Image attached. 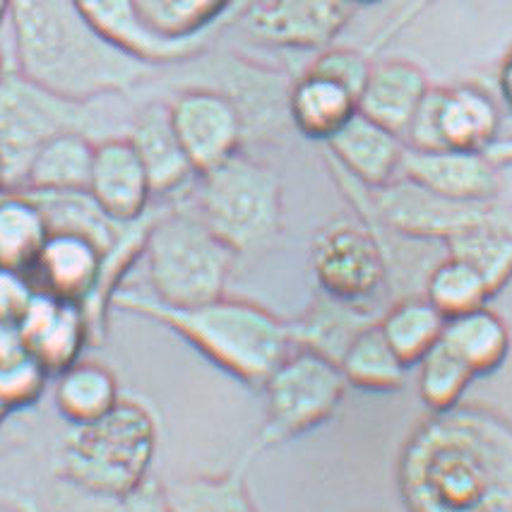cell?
I'll use <instances>...</instances> for the list:
<instances>
[{
	"instance_id": "obj_38",
	"label": "cell",
	"mask_w": 512,
	"mask_h": 512,
	"mask_svg": "<svg viewBox=\"0 0 512 512\" xmlns=\"http://www.w3.org/2000/svg\"><path fill=\"white\" fill-rule=\"evenodd\" d=\"M371 68L373 63L361 51L337 46V49H327L320 53L308 70L315 75L330 77V80L339 82V85L347 87L359 99L361 89L366 85L368 75H371Z\"/></svg>"
},
{
	"instance_id": "obj_16",
	"label": "cell",
	"mask_w": 512,
	"mask_h": 512,
	"mask_svg": "<svg viewBox=\"0 0 512 512\" xmlns=\"http://www.w3.org/2000/svg\"><path fill=\"white\" fill-rule=\"evenodd\" d=\"M351 0H250L248 27L289 46H318L347 25Z\"/></svg>"
},
{
	"instance_id": "obj_9",
	"label": "cell",
	"mask_w": 512,
	"mask_h": 512,
	"mask_svg": "<svg viewBox=\"0 0 512 512\" xmlns=\"http://www.w3.org/2000/svg\"><path fill=\"white\" fill-rule=\"evenodd\" d=\"M498 133L500 111L491 94L476 85H457L428 87L404 138L414 150L486 152Z\"/></svg>"
},
{
	"instance_id": "obj_11",
	"label": "cell",
	"mask_w": 512,
	"mask_h": 512,
	"mask_svg": "<svg viewBox=\"0 0 512 512\" xmlns=\"http://www.w3.org/2000/svg\"><path fill=\"white\" fill-rule=\"evenodd\" d=\"M373 210L385 226L397 234L421 241H448V238L486 222L498 212V202L450 200L397 176L388 186L371 190Z\"/></svg>"
},
{
	"instance_id": "obj_35",
	"label": "cell",
	"mask_w": 512,
	"mask_h": 512,
	"mask_svg": "<svg viewBox=\"0 0 512 512\" xmlns=\"http://www.w3.org/2000/svg\"><path fill=\"white\" fill-rule=\"evenodd\" d=\"M147 27L169 41L195 39L212 25L229 0H133Z\"/></svg>"
},
{
	"instance_id": "obj_30",
	"label": "cell",
	"mask_w": 512,
	"mask_h": 512,
	"mask_svg": "<svg viewBox=\"0 0 512 512\" xmlns=\"http://www.w3.org/2000/svg\"><path fill=\"white\" fill-rule=\"evenodd\" d=\"M49 234L44 212L32 195L13 190L0 195V270L29 275Z\"/></svg>"
},
{
	"instance_id": "obj_17",
	"label": "cell",
	"mask_w": 512,
	"mask_h": 512,
	"mask_svg": "<svg viewBox=\"0 0 512 512\" xmlns=\"http://www.w3.org/2000/svg\"><path fill=\"white\" fill-rule=\"evenodd\" d=\"M325 145L339 169L368 190L388 186L400 176L404 147H407L400 135L359 111Z\"/></svg>"
},
{
	"instance_id": "obj_44",
	"label": "cell",
	"mask_w": 512,
	"mask_h": 512,
	"mask_svg": "<svg viewBox=\"0 0 512 512\" xmlns=\"http://www.w3.org/2000/svg\"><path fill=\"white\" fill-rule=\"evenodd\" d=\"M3 75H5V65H3V56H0V80H3Z\"/></svg>"
},
{
	"instance_id": "obj_14",
	"label": "cell",
	"mask_w": 512,
	"mask_h": 512,
	"mask_svg": "<svg viewBox=\"0 0 512 512\" xmlns=\"http://www.w3.org/2000/svg\"><path fill=\"white\" fill-rule=\"evenodd\" d=\"M20 335L29 354L51 375L73 366L92 344L85 308L37 291L20 318Z\"/></svg>"
},
{
	"instance_id": "obj_32",
	"label": "cell",
	"mask_w": 512,
	"mask_h": 512,
	"mask_svg": "<svg viewBox=\"0 0 512 512\" xmlns=\"http://www.w3.org/2000/svg\"><path fill=\"white\" fill-rule=\"evenodd\" d=\"M37 200L44 212L49 231H65V234L85 236L94 246L109 250L123 234L128 224H118L97 205V200L87 190L75 193H27Z\"/></svg>"
},
{
	"instance_id": "obj_21",
	"label": "cell",
	"mask_w": 512,
	"mask_h": 512,
	"mask_svg": "<svg viewBox=\"0 0 512 512\" xmlns=\"http://www.w3.org/2000/svg\"><path fill=\"white\" fill-rule=\"evenodd\" d=\"M125 138L133 142L154 195L178 193L188 186L190 178L198 176L171 123L169 104L145 106L135 116Z\"/></svg>"
},
{
	"instance_id": "obj_18",
	"label": "cell",
	"mask_w": 512,
	"mask_h": 512,
	"mask_svg": "<svg viewBox=\"0 0 512 512\" xmlns=\"http://www.w3.org/2000/svg\"><path fill=\"white\" fill-rule=\"evenodd\" d=\"M101 260L104 250L89 238L51 231L27 277L41 294L82 306L97 287Z\"/></svg>"
},
{
	"instance_id": "obj_1",
	"label": "cell",
	"mask_w": 512,
	"mask_h": 512,
	"mask_svg": "<svg viewBox=\"0 0 512 512\" xmlns=\"http://www.w3.org/2000/svg\"><path fill=\"white\" fill-rule=\"evenodd\" d=\"M397 486L409 512H512V426L452 407L404 445Z\"/></svg>"
},
{
	"instance_id": "obj_40",
	"label": "cell",
	"mask_w": 512,
	"mask_h": 512,
	"mask_svg": "<svg viewBox=\"0 0 512 512\" xmlns=\"http://www.w3.org/2000/svg\"><path fill=\"white\" fill-rule=\"evenodd\" d=\"M498 89H500V97H503V101H505V106H508L512 113V46H510V51L503 56V61H500Z\"/></svg>"
},
{
	"instance_id": "obj_45",
	"label": "cell",
	"mask_w": 512,
	"mask_h": 512,
	"mask_svg": "<svg viewBox=\"0 0 512 512\" xmlns=\"http://www.w3.org/2000/svg\"><path fill=\"white\" fill-rule=\"evenodd\" d=\"M5 416H10V414L5 412V409H0V424H3V421H5Z\"/></svg>"
},
{
	"instance_id": "obj_46",
	"label": "cell",
	"mask_w": 512,
	"mask_h": 512,
	"mask_svg": "<svg viewBox=\"0 0 512 512\" xmlns=\"http://www.w3.org/2000/svg\"><path fill=\"white\" fill-rule=\"evenodd\" d=\"M351 3H373V0H351Z\"/></svg>"
},
{
	"instance_id": "obj_10",
	"label": "cell",
	"mask_w": 512,
	"mask_h": 512,
	"mask_svg": "<svg viewBox=\"0 0 512 512\" xmlns=\"http://www.w3.org/2000/svg\"><path fill=\"white\" fill-rule=\"evenodd\" d=\"M311 265L325 296L359 306H366L388 279V260L371 226L344 217L318 231Z\"/></svg>"
},
{
	"instance_id": "obj_24",
	"label": "cell",
	"mask_w": 512,
	"mask_h": 512,
	"mask_svg": "<svg viewBox=\"0 0 512 512\" xmlns=\"http://www.w3.org/2000/svg\"><path fill=\"white\" fill-rule=\"evenodd\" d=\"M97 142L80 130L56 135L39 147L20 193H75L89 188Z\"/></svg>"
},
{
	"instance_id": "obj_19",
	"label": "cell",
	"mask_w": 512,
	"mask_h": 512,
	"mask_svg": "<svg viewBox=\"0 0 512 512\" xmlns=\"http://www.w3.org/2000/svg\"><path fill=\"white\" fill-rule=\"evenodd\" d=\"M0 508L10 512H171L164 484L152 476L135 491L116 498L80 491L56 476L39 496L20 488H0Z\"/></svg>"
},
{
	"instance_id": "obj_4",
	"label": "cell",
	"mask_w": 512,
	"mask_h": 512,
	"mask_svg": "<svg viewBox=\"0 0 512 512\" xmlns=\"http://www.w3.org/2000/svg\"><path fill=\"white\" fill-rule=\"evenodd\" d=\"M159 424L145 402L121 397L97 421L68 426L53 476L94 496H125L150 479Z\"/></svg>"
},
{
	"instance_id": "obj_28",
	"label": "cell",
	"mask_w": 512,
	"mask_h": 512,
	"mask_svg": "<svg viewBox=\"0 0 512 512\" xmlns=\"http://www.w3.org/2000/svg\"><path fill=\"white\" fill-rule=\"evenodd\" d=\"M445 246L452 258L472 265L496 296L512 279V210L500 205L491 219L448 238Z\"/></svg>"
},
{
	"instance_id": "obj_13",
	"label": "cell",
	"mask_w": 512,
	"mask_h": 512,
	"mask_svg": "<svg viewBox=\"0 0 512 512\" xmlns=\"http://www.w3.org/2000/svg\"><path fill=\"white\" fill-rule=\"evenodd\" d=\"M400 176L450 200L488 202L500 193L498 166L486 152L404 147Z\"/></svg>"
},
{
	"instance_id": "obj_27",
	"label": "cell",
	"mask_w": 512,
	"mask_h": 512,
	"mask_svg": "<svg viewBox=\"0 0 512 512\" xmlns=\"http://www.w3.org/2000/svg\"><path fill=\"white\" fill-rule=\"evenodd\" d=\"M440 342L474 373V378L496 373L510 354L508 325L486 306L445 320Z\"/></svg>"
},
{
	"instance_id": "obj_25",
	"label": "cell",
	"mask_w": 512,
	"mask_h": 512,
	"mask_svg": "<svg viewBox=\"0 0 512 512\" xmlns=\"http://www.w3.org/2000/svg\"><path fill=\"white\" fill-rule=\"evenodd\" d=\"M359 111V99L330 77L306 70L289 92V116L308 140L327 142Z\"/></svg>"
},
{
	"instance_id": "obj_22",
	"label": "cell",
	"mask_w": 512,
	"mask_h": 512,
	"mask_svg": "<svg viewBox=\"0 0 512 512\" xmlns=\"http://www.w3.org/2000/svg\"><path fill=\"white\" fill-rule=\"evenodd\" d=\"M82 13L97 32L109 44L140 58L145 63L174 61L193 53L195 39L169 41L157 37L150 27L142 22L133 0H77Z\"/></svg>"
},
{
	"instance_id": "obj_6",
	"label": "cell",
	"mask_w": 512,
	"mask_h": 512,
	"mask_svg": "<svg viewBox=\"0 0 512 512\" xmlns=\"http://www.w3.org/2000/svg\"><path fill=\"white\" fill-rule=\"evenodd\" d=\"M195 212L236 255L267 246L282 229V178L248 154L198 174Z\"/></svg>"
},
{
	"instance_id": "obj_3",
	"label": "cell",
	"mask_w": 512,
	"mask_h": 512,
	"mask_svg": "<svg viewBox=\"0 0 512 512\" xmlns=\"http://www.w3.org/2000/svg\"><path fill=\"white\" fill-rule=\"evenodd\" d=\"M111 308L176 332L207 361L253 390L263 388L267 375L294 349L289 323L250 301L219 296L198 306H166L152 294L118 289Z\"/></svg>"
},
{
	"instance_id": "obj_36",
	"label": "cell",
	"mask_w": 512,
	"mask_h": 512,
	"mask_svg": "<svg viewBox=\"0 0 512 512\" xmlns=\"http://www.w3.org/2000/svg\"><path fill=\"white\" fill-rule=\"evenodd\" d=\"M419 395L431 412H448L457 407L474 373L452 351L438 342L419 363Z\"/></svg>"
},
{
	"instance_id": "obj_39",
	"label": "cell",
	"mask_w": 512,
	"mask_h": 512,
	"mask_svg": "<svg viewBox=\"0 0 512 512\" xmlns=\"http://www.w3.org/2000/svg\"><path fill=\"white\" fill-rule=\"evenodd\" d=\"M34 294H37V289L27 275L0 270V323H20Z\"/></svg>"
},
{
	"instance_id": "obj_26",
	"label": "cell",
	"mask_w": 512,
	"mask_h": 512,
	"mask_svg": "<svg viewBox=\"0 0 512 512\" xmlns=\"http://www.w3.org/2000/svg\"><path fill=\"white\" fill-rule=\"evenodd\" d=\"M255 460L250 450L224 474L190 476L164 484L171 512H258L248 491V467Z\"/></svg>"
},
{
	"instance_id": "obj_33",
	"label": "cell",
	"mask_w": 512,
	"mask_h": 512,
	"mask_svg": "<svg viewBox=\"0 0 512 512\" xmlns=\"http://www.w3.org/2000/svg\"><path fill=\"white\" fill-rule=\"evenodd\" d=\"M339 371H342L347 385H354L359 390L395 392L404 385L407 366L392 351L388 339L383 337L378 323H375L366 327L349 344L339 359Z\"/></svg>"
},
{
	"instance_id": "obj_20",
	"label": "cell",
	"mask_w": 512,
	"mask_h": 512,
	"mask_svg": "<svg viewBox=\"0 0 512 512\" xmlns=\"http://www.w3.org/2000/svg\"><path fill=\"white\" fill-rule=\"evenodd\" d=\"M428 75L421 65L404 58L373 63L371 75L359 94V113L404 140L416 109L424 101Z\"/></svg>"
},
{
	"instance_id": "obj_23",
	"label": "cell",
	"mask_w": 512,
	"mask_h": 512,
	"mask_svg": "<svg viewBox=\"0 0 512 512\" xmlns=\"http://www.w3.org/2000/svg\"><path fill=\"white\" fill-rule=\"evenodd\" d=\"M378 320L371 308L335 301L323 294L299 320L289 323L291 347L315 351L339 366L349 344Z\"/></svg>"
},
{
	"instance_id": "obj_8",
	"label": "cell",
	"mask_w": 512,
	"mask_h": 512,
	"mask_svg": "<svg viewBox=\"0 0 512 512\" xmlns=\"http://www.w3.org/2000/svg\"><path fill=\"white\" fill-rule=\"evenodd\" d=\"M89 104L51 92L27 75L5 73L0 80V157L5 190L20 193L34 154L44 142L68 130L87 133Z\"/></svg>"
},
{
	"instance_id": "obj_29",
	"label": "cell",
	"mask_w": 512,
	"mask_h": 512,
	"mask_svg": "<svg viewBox=\"0 0 512 512\" xmlns=\"http://www.w3.org/2000/svg\"><path fill=\"white\" fill-rule=\"evenodd\" d=\"M121 388L111 368L97 361H75L73 366L56 373V402L58 414L68 426H82L97 421L111 412L121 400Z\"/></svg>"
},
{
	"instance_id": "obj_12",
	"label": "cell",
	"mask_w": 512,
	"mask_h": 512,
	"mask_svg": "<svg viewBox=\"0 0 512 512\" xmlns=\"http://www.w3.org/2000/svg\"><path fill=\"white\" fill-rule=\"evenodd\" d=\"M169 113L195 174H205L241 152L243 116L226 94L188 89L171 101Z\"/></svg>"
},
{
	"instance_id": "obj_15",
	"label": "cell",
	"mask_w": 512,
	"mask_h": 512,
	"mask_svg": "<svg viewBox=\"0 0 512 512\" xmlns=\"http://www.w3.org/2000/svg\"><path fill=\"white\" fill-rule=\"evenodd\" d=\"M87 193L113 222L133 224L145 217L154 193L133 142L128 138L97 142Z\"/></svg>"
},
{
	"instance_id": "obj_37",
	"label": "cell",
	"mask_w": 512,
	"mask_h": 512,
	"mask_svg": "<svg viewBox=\"0 0 512 512\" xmlns=\"http://www.w3.org/2000/svg\"><path fill=\"white\" fill-rule=\"evenodd\" d=\"M49 378L51 373L29 351L0 361V409L10 414L37 404Z\"/></svg>"
},
{
	"instance_id": "obj_34",
	"label": "cell",
	"mask_w": 512,
	"mask_h": 512,
	"mask_svg": "<svg viewBox=\"0 0 512 512\" xmlns=\"http://www.w3.org/2000/svg\"><path fill=\"white\" fill-rule=\"evenodd\" d=\"M424 296L448 320L486 306V301L491 299V291H488L484 277L472 265L448 255L428 275Z\"/></svg>"
},
{
	"instance_id": "obj_2",
	"label": "cell",
	"mask_w": 512,
	"mask_h": 512,
	"mask_svg": "<svg viewBox=\"0 0 512 512\" xmlns=\"http://www.w3.org/2000/svg\"><path fill=\"white\" fill-rule=\"evenodd\" d=\"M20 73L73 101L123 92L150 65L106 41L77 0H10Z\"/></svg>"
},
{
	"instance_id": "obj_42",
	"label": "cell",
	"mask_w": 512,
	"mask_h": 512,
	"mask_svg": "<svg viewBox=\"0 0 512 512\" xmlns=\"http://www.w3.org/2000/svg\"><path fill=\"white\" fill-rule=\"evenodd\" d=\"M10 17V0H0V27Z\"/></svg>"
},
{
	"instance_id": "obj_5",
	"label": "cell",
	"mask_w": 512,
	"mask_h": 512,
	"mask_svg": "<svg viewBox=\"0 0 512 512\" xmlns=\"http://www.w3.org/2000/svg\"><path fill=\"white\" fill-rule=\"evenodd\" d=\"M152 296L166 306H198L224 296L236 253L207 229L198 212L159 214L145 250Z\"/></svg>"
},
{
	"instance_id": "obj_41",
	"label": "cell",
	"mask_w": 512,
	"mask_h": 512,
	"mask_svg": "<svg viewBox=\"0 0 512 512\" xmlns=\"http://www.w3.org/2000/svg\"><path fill=\"white\" fill-rule=\"evenodd\" d=\"M486 157L496 166L512 164V140H496L486 150Z\"/></svg>"
},
{
	"instance_id": "obj_7",
	"label": "cell",
	"mask_w": 512,
	"mask_h": 512,
	"mask_svg": "<svg viewBox=\"0 0 512 512\" xmlns=\"http://www.w3.org/2000/svg\"><path fill=\"white\" fill-rule=\"evenodd\" d=\"M260 390L265 392L267 419L248 448L255 457L332 419L344 400L347 380L325 356L291 349Z\"/></svg>"
},
{
	"instance_id": "obj_31",
	"label": "cell",
	"mask_w": 512,
	"mask_h": 512,
	"mask_svg": "<svg viewBox=\"0 0 512 512\" xmlns=\"http://www.w3.org/2000/svg\"><path fill=\"white\" fill-rule=\"evenodd\" d=\"M380 332L404 366H416L443 337L445 315L426 296H412L378 320Z\"/></svg>"
},
{
	"instance_id": "obj_43",
	"label": "cell",
	"mask_w": 512,
	"mask_h": 512,
	"mask_svg": "<svg viewBox=\"0 0 512 512\" xmlns=\"http://www.w3.org/2000/svg\"><path fill=\"white\" fill-rule=\"evenodd\" d=\"M3 193H8V190H5V174H3V157H0V195Z\"/></svg>"
}]
</instances>
